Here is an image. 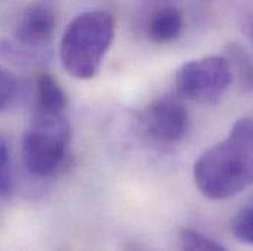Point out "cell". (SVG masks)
<instances>
[{
    "mask_svg": "<svg viewBox=\"0 0 253 251\" xmlns=\"http://www.w3.org/2000/svg\"><path fill=\"white\" fill-rule=\"evenodd\" d=\"M233 69L225 56H206L184 63L175 73V91L197 103H215L230 88Z\"/></svg>",
    "mask_w": 253,
    "mask_h": 251,
    "instance_id": "277c9868",
    "label": "cell"
},
{
    "mask_svg": "<svg viewBox=\"0 0 253 251\" xmlns=\"http://www.w3.org/2000/svg\"><path fill=\"white\" fill-rule=\"evenodd\" d=\"M0 55L12 63L31 65L42 63L49 59V49H36L13 40L0 41Z\"/></svg>",
    "mask_w": 253,
    "mask_h": 251,
    "instance_id": "30bf717a",
    "label": "cell"
},
{
    "mask_svg": "<svg viewBox=\"0 0 253 251\" xmlns=\"http://www.w3.org/2000/svg\"><path fill=\"white\" fill-rule=\"evenodd\" d=\"M231 65L233 75L236 73L240 85L248 90L253 91V55L243 47L237 41H230L225 46V55H224Z\"/></svg>",
    "mask_w": 253,
    "mask_h": 251,
    "instance_id": "9c48e42d",
    "label": "cell"
},
{
    "mask_svg": "<svg viewBox=\"0 0 253 251\" xmlns=\"http://www.w3.org/2000/svg\"><path fill=\"white\" fill-rule=\"evenodd\" d=\"M71 143V125L63 113L36 110L22 137V160L37 178L55 175L65 163Z\"/></svg>",
    "mask_w": 253,
    "mask_h": 251,
    "instance_id": "3957f363",
    "label": "cell"
},
{
    "mask_svg": "<svg viewBox=\"0 0 253 251\" xmlns=\"http://www.w3.org/2000/svg\"><path fill=\"white\" fill-rule=\"evenodd\" d=\"M144 124L153 140L164 144L180 143L189 129V112L183 102L172 96H162L150 103L144 113Z\"/></svg>",
    "mask_w": 253,
    "mask_h": 251,
    "instance_id": "5b68a950",
    "label": "cell"
},
{
    "mask_svg": "<svg viewBox=\"0 0 253 251\" xmlns=\"http://www.w3.org/2000/svg\"><path fill=\"white\" fill-rule=\"evenodd\" d=\"M243 25H245L246 34L251 37V40L253 41V13H246V15H245V22H243Z\"/></svg>",
    "mask_w": 253,
    "mask_h": 251,
    "instance_id": "9a60e30c",
    "label": "cell"
},
{
    "mask_svg": "<svg viewBox=\"0 0 253 251\" xmlns=\"http://www.w3.org/2000/svg\"><path fill=\"white\" fill-rule=\"evenodd\" d=\"M184 28V18L178 7L164 6L153 12L147 25V36L155 43H171L177 40Z\"/></svg>",
    "mask_w": 253,
    "mask_h": 251,
    "instance_id": "52a82bcc",
    "label": "cell"
},
{
    "mask_svg": "<svg viewBox=\"0 0 253 251\" xmlns=\"http://www.w3.org/2000/svg\"><path fill=\"white\" fill-rule=\"evenodd\" d=\"M197 189L209 200H227L253 185V118H242L228 135L193 166Z\"/></svg>",
    "mask_w": 253,
    "mask_h": 251,
    "instance_id": "6da1fadb",
    "label": "cell"
},
{
    "mask_svg": "<svg viewBox=\"0 0 253 251\" xmlns=\"http://www.w3.org/2000/svg\"><path fill=\"white\" fill-rule=\"evenodd\" d=\"M178 247L181 250L189 251H222L225 250V247L219 243H216L215 240L209 238L208 235L196 231V229H190L184 228L180 231L178 234Z\"/></svg>",
    "mask_w": 253,
    "mask_h": 251,
    "instance_id": "7c38bea8",
    "label": "cell"
},
{
    "mask_svg": "<svg viewBox=\"0 0 253 251\" xmlns=\"http://www.w3.org/2000/svg\"><path fill=\"white\" fill-rule=\"evenodd\" d=\"M37 109L40 112L63 113L66 108V94L59 82L50 73H42L36 85Z\"/></svg>",
    "mask_w": 253,
    "mask_h": 251,
    "instance_id": "ba28073f",
    "label": "cell"
},
{
    "mask_svg": "<svg viewBox=\"0 0 253 251\" xmlns=\"http://www.w3.org/2000/svg\"><path fill=\"white\" fill-rule=\"evenodd\" d=\"M19 97L18 79L3 66H0V112L10 109Z\"/></svg>",
    "mask_w": 253,
    "mask_h": 251,
    "instance_id": "5bb4252c",
    "label": "cell"
},
{
    "mask_svg": "<svg viewBox=\"0 0 253 251\" xmlns=\"http://www.w3.org/2000/svg\"><path fill=\"white\" fill-rule=\"evenodd\" d=\"M58 25V15L55 7L47 1L31 3L21 15L16 30L15 40L21 44L49 49Z\"/></svg>",
    "mask_w": 253,
    "mask_h": 251,
    "instance_id": "8992f818",
    "label": "cell"
},
{
    "mask_svg": "<svg viewBox=\"0 0 253 251\" xmlns=\"http://www.w3.org/2000/svg\"><path fill=\"white\" fill-rule=\"evenodd\" d=\"M231 229L234 237L245 244H253V200L248 201L234 216Z\"/></svg>",
    "mask_w": 253,
    "mask_h": 251,
    "instance_id": "4fadbf2b",
    "label": "cell"
},
{
    "mask_svg": "<svg viewBox=\"0 0 253 251\" xmlns=\"http://www.w3.org/2000/svg\"><path fill=\"white\" fill-rule=\"evenodd\" d=\"M115 37L114 16L106 10H88L66 27L59 46L65 71L77 79L94 78Z\"/></svg>",
    "mask_w": 253,
    "mask_h": 251,
    "instance_id": "7a4b0ae2",
    "label": "cell"
},
{
    "mask_svg": "<svg viewBox=\"0 0 253 251\" xmlns=\"http://www.w3.org/2000/svg\"><path fill=\"white\" fill-rule=\"evenodd\" d=\"M15 188V172L12 163L10 147L6 138L0 134V200L12 195Z\"/></svg>",
    "mask_w": 253,
    "mask_h": 251,
    "instance_id": "8fae6325",
    "label": "cell"
}]
</instances>
